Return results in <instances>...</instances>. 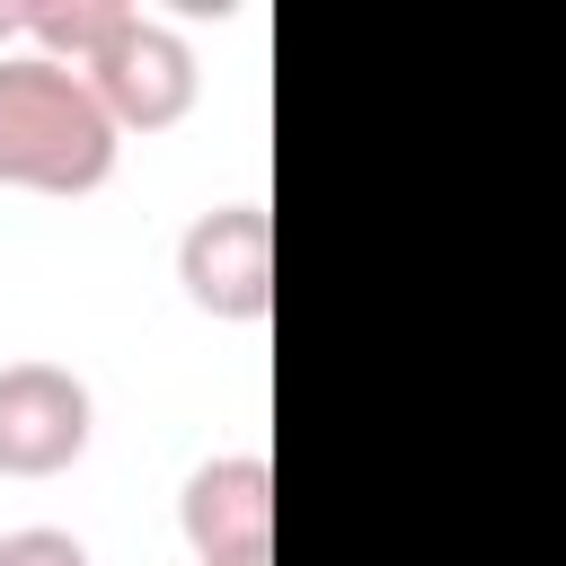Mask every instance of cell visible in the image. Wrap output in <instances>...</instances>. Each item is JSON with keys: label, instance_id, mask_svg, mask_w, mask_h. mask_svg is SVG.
Masks as SVG:
<instances>
[{"label": "cell", "instance_id": "cell-3", "mask_svg": "<svg viewBox=\"0 0 566 566\" xmlns=\"http://www.w3.org/2000/svg\"><path fill=\"white\" fill-rule=\"evenodd\" d=\"M97 433V398L71 363H0V478H62Z\"/></svg>", "mask_w": 566, "mask_h": 566}, {"label": "cell", "instance_id": "cell-4", "mask_svg": "<svg viewBox=\"0 0 566 566\" xmlns=\"http://www.w3.org/2000/svg\"><path fill=\"white\" fill-rule=\"evenodd\" d=\"M80 80H88V97L106 106L115 133H168V124L195 106V88H203L195 44H186L168 18H133Z\"/></svg>", "mask_w": 566, "mask_h": 566}, {"label": "cell", "instance_id": "cell-7", "mask_svg": "<svg viewBox=\"0 0 566 566\" xmlns=\"http://www.w3.org/2000/svg\"><path fill=\"white\" fill-rule=\"evenodd\" d=\"M0 566H88V548L53 522H27V531H0Z\"/></svg>", "mask_w": 566, "mask_h": 566}, {"label": "cell", "instance_id": "cell-5", "mask_svg": "<svg viewBox=\"0 0 566 566\" xmlns=\"http://www.w3.org/2000/svg\"><path fill=\"white\" fill-rule=\"evenodd\" d=\"M177 531H186L195 566L274 548V469H265L256 451H212V460H195L186 486H177Z\"/></svg>", "mask_w": 566, "mask_h": 566}, {"label": "cell", "instance_id": "cell-2", "mask_svg": "<svg viewBox=\"0 0 566 566\" xmlns=\"http://www.w3.org/2000/svg\"><path fill=\"white\" fill-rule=\"evenodd\" d=\"M177 283L203 318H230V327H256L274 310V212L256 195L239 203H212L186 221L177 239Z\"/></svg>", "mask_w": 566, "mask_h": 566}, {"label": "cell", "instance_id": "cell-1", "mask_svg": "<svg viewBox=\"0 0 566 566\" xmlns=\"http://www.w3.org/2000/svg\"><path fill=\"white\" fill-rule=\"evenodd\" d=\"M124 133L88 97L71 62L0 53V186L18 195H97L115 177Z\"/></svg>", "mask_w": 566, "mask_h": 566}, {"label": "cell", "instance_id": "cell-9", "mask_svg": "<svg viewBox=\"0 0 566 566\" xmlns=\"http://www.w3.org/2000/svg\"><path fill=\"white\" fill-rule=\"evenodd\" d=\"M212 566H274V548H248V557H212Z\"/></svg>", "mask_w": 566, "mask_h": 566}, {"label": "cell", "instance_id": "cell-6", "mask_svg": "<svg viewBox=\"0 0 566 566\" xmlns=\"http://www.w3.org/2000/svg\"><path fill=\"white\" fill-rule=\"evenodd\" d=\"M133 18H142L133 0H27V9H18V35H27V53L88 71V62L133 27Z\"/></svg>", "mask_w": 566, "mask_h": 566}, {"label": "cell", "instance_id": "cell-8", "mask_svg": "<svg viewBox=\"0 0 566 566\" xmlns=\"http://www.w3.org/2000/svg\"><path fill=\"white\" fill-rule=\"evenodd\" d=\"M9 35H18V0H0V53H9Z\"/></svg>", "mask_w": 566, "mask_h": 566}]
</instances>
